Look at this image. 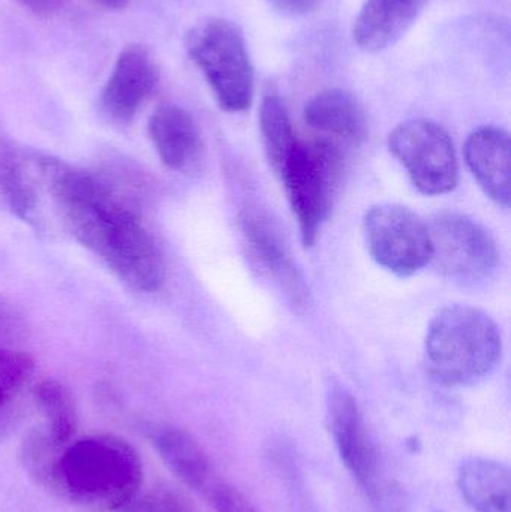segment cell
I'll return each mask as SVG.
<instances>
[{
    "instance_id": "cell-29",
    "label": "cell",
    "mask_w": 511,
    "mask_h": 512,
    "mask_svg": "<svg viewBox=\"0 0 511 512\" xmlns=\"http://www.w3.org/2000/svg\"><path fill=\"white\" fill-rule=\"evenodd\" d=\"M3 324V312L2 309H0V327H2Z\"/></svg>"
},
{
    "instance_id": "cell-11",
    "label": "cell",
    "mask_w": 511,
    "mask_h": 512,
    "mask_svg": "<svg viewBox=\"0 0 511 512\" xmlns=\"http://www.w3.org/2000/svg\"><path fill=\"white\" fill-rule=\"evenodd\" d=\"M240 225L249 248L266 270L275 277L282 291L296 306H306L308 288L305 279L275 225L267 216L255 210L243 212Z\"/></svg>"
},
{
    "instance_id": "cell-9",
    "label": "cell",
    "mask_w": 511,
    "mask_h": 512,
    "mask_svg": "<svg viewBox=\"0 0 511 512\" xmlns=\"http://www.w3.org/2000/svg\"><path fill=\"white\" fill-rule=\"evenodd\" d=\"M363 236L375 262L396 276H413L431 261L428 224L408 207H371L363 218Z\"/></svg>"
},
{
    "instance_id": "cell-7",
    "label": "cell",
    "mask_w": 511,
    "mask_h": 512,
    "mask_svg": "<svg viewBox=\"0 0 511 512\" xmlns=\"http://www.w3.org/2000/svg\"><path fill=\"white\" fill-rule=\"evenodd\" d=\"M389 147L422 194H449L458 185L455 146L438 123L426 119L401 123L390 134Z\"/></svg>"
},
{
    "instance_id": "cell-22",
    "label": "cell",
    "mask_w": 511,
    "mask_h": 512,
    "mask_svg": "<svg viewBox=\"0 0 511 512\" xmlns=\"http://www.w3.org/2000/svg\"><path fill=\"white\" fill-rule=\"evenodd\" d=\"M35 361L26 352L0 349V406L11 408L12 400L29 381Z\"/></svg>"
},
{
    "instance_id": "cell-5",
    "label": "cell",
    "mask_w": 511,
    "mask_h": 512,
    "mask_svg": "<svg viewBox=\"0 0 511 512\" xmlns=\"http://www.w3.org/2000/svg\"><path fill=\"white\" fill-rule=\"evenodd\" d=\"M186 51L203 72L216 102L228 113H242L254 99L255 74L239 27L224 18H209L186 35Z\"/></svg>"
},
{
    "instance_id": "cell-17",
    "label": "cell",
    "mask_w": 511,
    "mask_h": 512,
    "mask_svg": "<svg viewBox=\"0 0 511 512\" xmlns=\"http://www.w3.org/2000/svg\"><path fill=\"white\" fill-rule=\"evenodd\" d=\"M456 484L476 512H511L509 466L486 457H468L459 465Z\"/></svg>"
},
{
    "instance_id": "cell-6",
    "label": "cell",
    "mask_w": 511,
    "mask_h": 512,
    "mask_svg": "<svg viewBox=\"0 0 511 512\" xmlns=\"http://www.w3.org/2000/svg\"><path fill=\"white\" fill-rule=\"evenodd\" d=\"M327 420L339 459L378 510L392 512L398 490L384 478L380 453L353 394L339 384L327 391Z\"/></svg>"
},
{
    "instance_id": "cell-19",
    "label": "cell",
    "mask_w": 511,
    "mask_h": 512,
    "mask_svg": "<svg viewBox=\"0 0 511 512\" xmlns=\"http://www.w3.org/2000/svg\"><path fill=\"white\" fill-rule=\"evenodd\" d=\"M36 405L47 421V430L57 444L68 445L78 429V412L71 391L56 379H44L33 388Z\"/></svg>"
},
{
    "instance_id": "cell-28",
    "label": "cell",
    "mask_w": 511,
    "mask_h": 512,
    "mask_svg": "<svg viewBox=\"0 0 511 512\" xmlns=\"http://www.w3.org/2000/svg\"><path fill=\"white\" fill-rule=\"evenodd\" d=\"M93 2L101 5L102 8L111 9V11H122L129 5L131 0H93Z\"/></svg>"
},
{
    "instance_id": "cell-25",
    "label": "cell",
    "mask_w": 511,
    "mask_h": 512,
    "mask_svg": "<svg viewBox=\"0 0 511 512\" xmlns=\"http://www.w3.org/2000/svg\"><path fill=\"white\" fill-rule=\"evenodd\" d=\"M269 2L273 8L278 9L282 14L297 17V15H305L311 12L320 0H269Z\"/></svg>"
},
{
    "instance_id": "cell-12",
    "label": "cell",
    "mask_w": 511,
    "mask_h": 512,
    "mask_svg": "<svg viewBox=\"0 0 511 512\" xmlns=\"http://www.w3.org/2000/svg\"><path fill=\"white\" fill-rule=\"evenodd\" d=\"M510 135L497 126L476 129L465 143V159L474 179L498 206H510Z\"/></svg>"
},
{
    "instance_id": "cell-14",
    "label": "cell",
    "mask_w": 511,
    "mask_h": 512,
    "mask_svg": "<svg viewBox=\"0 0 511 512\" xmlns=\"http://www.w3.org/2000/svg\"><path fill=\"white\" fill-rule=\"evenodd\" d=\"M429 0H365L353 26L360 50L380 53L411 29Z\"/></svg>"
},
{
    "instance_id": "cell-13",
    "label": "cell",
    "mask_w": 511,
    "mask_h": 512,
    "mask_svg": "<svg viewBox=\"0 0 511 512\" xmlns=\"http://www.w3.org/2000/svg\"><path fill=\"white\" fill-rule=\"evenodd\" d=\"M303 119L320 138L338 146H359L368 137V117L351 93L329 89L315 95L303 110Z\"/></svg>"
},
{
    "instance_id": "cell-3",
    "label": "cell",
    "mask_w": 511,
    "mask_h": 512,
    "mask_svg": "<svg viewBox=\"0 0 511 512\" xmlns=\"http://www.w3.org/2000/svg\"><path fill=\"white\" fill-rule=\"evenodd\" d=\"M503 354L497 322L476 307H444L428 327L425 361L432 378L464 387L494 372Z\"/></svg>"
},
{
    "instance_id": "cell-18",
    "label": "cell",
    "mask_w": 511,
    "mask_h": 512,
    "mask_svg": "<svg viewBox=\"0 0 511 512\" xmlns=\"http://www.w3.org/2000/svg\"><path fill=\"white\" fill-rule=\"evenodd\" d=\"M260 129L267 159L272 164L273 170L279 173L293 153L299 138L294 132L284 101L272 90L267 92L261 101Z\"/></svg>"
},
{
    "instance_id": "cell-16",
    "label": "cell",
    "mask_w": 511,
    "mask_h": 512,
    "mask_svg": "<svg viewBox=\"0 0 511 512\" xmlns=\"http://www.w3.org/2000/svg\"><path fill=\"white\" fill-rule=\"evenodd\" d=\"M149 132L162 164L171 170H188L200 158V129L185 108L174 104L156 108L150 117Z\"/></svg>"
},
{
    "instance_id": "cell-20",
    "label": "cell",
    "mask_w": 511,
    "mask_h": 512,
    "mask_svg": "<svg viewBox=\"0 0 511 512\" xmlns=\"http://www.w3.org/2000/svg\"><path fill=\"white\" fill-rule=\"evenodd\" d=\"M0 194L9 209L24 222L33 221L38 197L20 159L9 147L0 144Z\"/></svg>"
},
{
    "instance_id": "cell-15",
    "label": "cell",
    "mask_w": 511,
    "mask_h": 512,
    "mask_svg": "<svg viewBox=\"0 0 511 512\" xmlns=\"http://www.w3.org/2000/svg\"><path fill=\"white\" fill-rule=\"evenodd\" d=\"M168 469L192 490L212 486V463L200 442L185 429L167 423H150L144 429Z\"/></svg>"
},
{
    "instance_id": "cell-24",
    "label": "cell",
    "mask_w": 511,
    "mask_h": 512,
    "mask_svg": "<svg viewBox=\"0 0 511 512\" xmlns=\"http://www.w3.org/2000/svg\"><path fill=\"white\" fill-rule=\"evenodd\" d=\"M207 492L216 512H261L240 490L230 484H212Z\"/></svg>"
},
{
    "instance_id": "cell-21",
    "label": "cell",
    "mask_w": 511,
    "mask_h": 512,
    "mask_svg": "<svg viewBox=\"0 0 511 512\" xmlns=\"http://www.w3.org/2000/svg\"><path fill=\"white\" fill-rule=\"evenodd\" d=\"M62 448L45 429H33L27 433L20 448L24 471L38 486L53 495L56 490L57 462Z\"/></svg>"
},
{
    "instance_id": "cell-10",
    "label": "cell",
    "mask_w": 511,
    "mask_h": 512,
    "mask_svg": "<svg viewBox=\"0 0 511 512\" xmlns=\"http://www.w3.org/2000/svg\"><path fill=\"white\" fill-rule=\"evenodd\" d=\"M158 78V68L149 51L140 44L126 45L102 90V113L114 125H129L152 95Z\"/></svg>"
},
{
    "instance_id": "cell-23",
    "label": "cell",
    "mask_w": 511,
    "mask_h": 512,
    "mask_svg": "<svg viewBox=\"0 0 511 512\" xmlns=\"http://www.w3.org/2000/svg\"><path fill=\"white\" fill-rule=\"evenodd\" d=\"M117 512H195L185 496L170 487L156 486L137 493L122 510Z\"/></svg>"
},
{
    "instance_id": "cell-26",
    "label": "cell",
    "mask_w": 511,
    "mask_h": 512,
    "mask_svg": "<svg viewBox=\"0 0 511 512\" xmlns=\"http://www.w3.org/2000/svg\"><path fill=\"white\" fill-rule=\"evenodd\" d=\"M39 15H50L62 8L65 0H17Z\"/></svg>"
},
{
    "instance_id": "cell-2",
    "label": "cell",
    "mask_w": 511,
    "mask_h": 512,
    "mask_svg": "<svg viewBox=\"0 0 511 512\" xmlns=\"http://www.w3.org/2000/svg\"><path fill=\"white\" fill-rule=\"evenodd\" d=\"M140 454L125 439L95 435L62 448L54 495L90 510H122L143 486Z\"/></svg>"
},
{
    "instance_id": "cell-1",
    "label": "cell",
    "mask_w": 511,
    "mask_h": 512,
    "mask_svg": "<svg viewBox=\"0 0 511 512\" xmlns=\"http://www.w3.org/2000/svg\"><path fill=\"white\" fill-rule=\"evenodd\" d=\"M39 168L74 239L132 289L158 291L165 279L164 258L123 198L105 180L62 159L42 156Z\"/></svg>"
},
{
    "instance_id": "cell-27",
    "label": "cell",
    "mask_w": 511,
    "mask_h": 512,
    "mask_svg": "<svg viewBox=\"0 0 511 512\" xmlns=\"http://www.w3.org/2000/svg\"><path fill=\"white\" fill-rule=\"evenodd\" d=\"M11 423V408H6V406H0V439H2L3 436H5V433L8 432L9 427H11Z\"/></svg>"
},
{
    "instance_id": "cell-8",
    "label": "cell",
    "mask_w": 511,
    "mask_h": 512,
    "mask_svg": "<svg viewBox=\"0 0 511 512\" xmlns=\"http://www.w3.org/2000/svg\"><path fill=\"white\" fill-rule=\"evenodd\" d=\"M431 261L438 273L461 282H477L494 273L498 265L494 237L474 219L444 212L428 222Z\"/></svg>"
},
{
    "instance_id": "cell-4",
    "label": "cell",
    "mask_w": 511,
    "mask_h": 512,
    "mask_svg": "<svg viewBox=\"0 0 511 512\" xmlns=\"http://www.w3.org/2000/svg\"><path fill=\"white\" fill-rule=\"evenodd\" d=\"M344 173L342 147L324 138L297 141L293 153L279 171L291 210L299 222L305 248L317 242L318 234L335 203Z\"/></svg>"
}]
</instances>
